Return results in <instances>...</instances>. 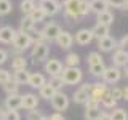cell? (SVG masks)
Listing matches in <instances>:
<instances>
[{"label": "cell", "instance_id": "9c48e42d", "mask_svg": "<svg viewBox=\"0 0 128 120\" xmlns=\"http://www.w3.org/2000/svg\"><path fill=\"white\" fill-rule=\"evenodd\" d=\"M91 86H93V83H88V82L82 83L78 90L74 91V94H72V101H74L75 104H85L88 101V98H90Z\"/></svg>", "mask_w": 128, "mask_h": 120}, {"label": "cell", "instance_id": "f907efd6", "mask_svg": "<svg viewBox=\"0 0 128 120\" xmlns=\"http://www.w3.org/2000/svg\"><path fill=\"white\" fill-rule=\"evenodd\" d=\"M123 8H125V10H128V0H125V6H123Z\"/></svg>", "mask_w": 128, "mask_h": 120}, {"label": "cell", "instance_id": "3957f363", "mask_svg": "<svg viewBox=\"0 0 128 120\" xmlns=\"http://www.w3.org/2000/svg\"><path fill=\"white\" fill-rule=\"evenodd\" d=\"M64 16L69 19V24H74V21L77 22V19L80 18V0H64L61 3Z\"/></svg>", "mask_w": 128, "mask_h": 120}, {"label": "cell", "instance_id": "f1b7e54d", "mask_svg": "<svg viewBox=\"0 0 128 120\" xmlns=\"http://www.w3.org/2000/svg\"><path fill=\"white\" fill-rule=\"evenodd\" d=\"M104 69H106L104 62H99V64H90V66H88V70H90V74L93 75L94 78H101V75H102Z\"/></svg>", "mask_w": 128, "mask_h": 120}, {"label": "cell", "instance_id": "b9f144b4", "mask_svg": "<svg viewBox=\"0 0 128 120\" xmlns=\"http://www.w3.org/2000/svg\"><path fill=\"white\" fill-rule=\"evenodd\" d=\"M8 80H11V72H10V70H6V69H2V67H0V85L6 83Z\"/></svg>", "mask_w": 128, "mask_h": 120}, {"label": "cell", "instance_id": "9a60e30c", "mask_svg": "<svg viewBox=\"0 0 128 120\" xmlns=\"http://www.w3.org/2000/svg\"><path fill=\"white\" fill-rule=\"evenodd\" d=\"M112 64L114 66H117V67H125L126 64H128V53H126V50H123V48H115L114 50V54H112Z\"/></svg>", "mask_w": 128, "mask_h": 120}, {"label": "cell", "instance_id": "f6af8a7d", "mask_svg": "<svg viewBox=\"0 0 128 120\" xmlns=\"http://www.w3.org/2000/svg\"><path fill=\"white\" fill-rule=\"evenodd\" d=\"M46 120H66L62 112H53L51 115H46Z\"/></svg>", "mask_w": 128, "mask_h": 120}, {"label": "cell", "instance_id": "f546056e", "mask_svg": "<svg viewBox=\"0 0 128 120\" xmlns=\"http://www.w3.org/2000/svg\"><path fill=\"white\" fill-rule=\"evenodd\" d=\"M29 16H30V19H32V21H34L35 24L43 22V21H45V18H46L45 13H43V10H42L40 6H35L34 10L30 11V14H29Z\"/></svg>", "mask_w": 128, "mask_h": 120}, {"label": "cell", "instance_id": "52a82bcc", "mask_svg": "<svg viewBox=\"0 0 128 120\" xmlns=\"http://www.w3.org/2000/svg\"><path fill=\"white\" fill-rule=\"evenodd\" d=\"M61 26H59L58 22H53V21H50V22H46L45 26H43V29L40 30L42 32V37L45 42H54V38L58 37V34L61 32Z\"/></svg>", "mask_w": 128, "mask_h": 120}, {"label": "cell", "instance_id": "4dcf8cb0", "mask_svg": "<svg viewBox=\"0 0 128 120\" xmlns=\"http://www.w3.org/2000/svg\"><path fill=\"white\" fill-rule=\"evenodd\" d=\"M80 64V56L77 53H67V56L64 58V66L67 67H77Z\"/></svg>", "mask_w": 128, "mask_h": 120}, {"label": "cell", "instance_id": "83f0119b", "mask_svg": "<svg viewBox=\"0 0 128 120\" xmlns=\"http://www.w3.org/2000/svg\"><path fill=\"white\" fill-rule=\"evenodd\" d=\"M32 29H35V22L30 19L29 14H24L22 19L19 21V30H24V32H29Z\"/></svg>", "mask_w": 128, "mask_h": 120}, {"label": "cell", "instance_id": "484cf974", "mask_svg": "<svg viewBox=\"0 0 128 120\" xmlns=\"http://www.w3.org/2000/svg\"><path fill=\"white\" fill-rule=\"evenodd\" d=\"M96 21L104 24V26H109L110 27L112 24H114V14H112L109 10H106V11H102V13L96 14Z\"/></svg>", "mask_w": 128, "mask_h": 120}, {"label": "cell", "instance_id": "8fae6325", "mask_svg": "<svg viewBox=\"0 0 128 120\" xmlns=\"http://www.w3.org/2000/svg\"><path fill=\"white\" fill-rule=\"evenodd\" d=\"M54 42L61 50H69V48H72V45H74V35L67 30H61L58 34V37L54 38Z\"/></svg>", "mask_w": 128, "mask_h": 120}, {"label": "cell", "instance_id": "603a6c76", "mask_svg": "<svg viewBox=\"0 0 128 120\" xmlns=\"http://www.w3.org/2000/svg\"><path fill=\"white\" fill-rule=\"evenodd\" d=\"M88 2H90V11L94 14L109 10V5H107L106 0H88Z\"/></svg>", "mask_w": 128, "mask_h": 120}, {"label": "cell", "instance_id": "7c38bea8", "mask_svg": "<svg viewBox=\"0 0 128 120\" xmlns=\"http://www.w3.org/2000/svg\"><path fill=\"white\" fill-rule=\"evenodd\" d=\"M93 40H94V37H93L91 29H80V30L75 32V37H74V42L77 43V45H80V46L90 45Z\"/></svg>", "mask_w": 128, "mask_h": 120}, {"label": "cell", "instance_id": "8992f818", "mask_svg": "<svg viewBox=\"0 0 128 120\" xmlns=\"http://www.w3.org/2000/svg\"><path fill=\"white\" fill-rule=\"evenodd\" d=\"M123 77V74H122V69L117 66H109V67H106L102 72V75H101V78H102V82L104 83H107V85H115V83H118L120 80H122Z\"/></svg>", "mask_w": 128, "mask_h": 120}, {"label": "cell", "instance_id": "30bf717a", "mask_svg": "<svg viewBox=\"0 0 128 120\" xmlns=\"http://www.w3.org/2000/svg\"><path fill=\"white\" fill-rule=\"evenodd\" d=\"M107 90H109L107 83H104V82H94L93 86H91V91H90V98H88V101L98 102V104H99V101H101V96L106 93Z\"/></svg>", "mask_w": 128, "mask_h": 120}, {"label": "cell", "instance_id": "f35d334b", "mask_svg": "<svg viewBox=\"0 0 128 120\" xmlns=\"http://www.w3.org/2000/svg\"><path fill=\"white\" fill-rule=\"evenodd\" d=\"M86 61H88V66H90V64H99V62H104V61H102L101 53H98V51H91V53H88Z\"/></svg>", "mask_w": 128, "mask_h": 120}, {"label": "cell", "instance_id": "60d3db41", "mask_svg": "<svg viewBox=\"0 0 128 120\" xmlns=\"http://www.w3.org/2000/svg\"><path fill=\"white\" fill-rule=\"evenodd\" d=\"M88 13H91L90 11V2L88 0H80V18L86 16Z\"/></svg>", "mask_w": 128, "mask_h": 120}, {"label": "cell", "instance_id": "4316f807", "mask_svg": "<svg viewBox=\"0 0 128 120\" xmlns=\"http://www.w3.org/2000/svg\"><path fill=\"white\" fill-rule=\"evenodd\" d=\"M27 67V59L22 54H16L11 58V69L18 70V69H26Z\"/></svg>", "mask_w": 128, "mask_h": 120}, {"label": "cell", "instance_id": "1f68e13d", "mask_svg": "<svg viewBox=\"0 0 128 120\" xmlns=\"http://www.w3.org/2000/svg\"><path fill=\"white\" fill-rule=\"evenodd\" d=\"M3 90H5V93L6 94H16V93H19V85L14 82L13 78L11 80H8L6 83H3Z\"/></svg>", "mask_w": 128, "mask_h": 120}, {"label": "cell", "instance_id": "cb8c5ba5", "mask_svg": "<svg viewBox=\"0 0 128 120\" xmlns=\"http://www.w3.org/2000/svg\"><path fill=\"white\" fill-rule=\"evenodd\" d=\"M91 32H93V37L96 40H99V38H102V37H106V35L110 34L109 26H104V24H101V22H96L93 26V29H91Z\"/></svg>", "mask_w": 128, "mask_h": 120}, {"label": "cell", "instance_id": "ac0fdd59", "mask_svg": "<svg viewBox=\"0 0 128 120\" xmlns=\"http://www.w3.org/2000/svg\"><path fill=\"white\" fill-rule=\"evenodd\" d=\"M16 29L11 26H2L0 27V43H5V45H11L14 38Z\"/></svg>", "mask_w": 128, "mask_h": 120}, {"label": "cell", "instance_id": "7bdbcfd3", "mask_svg": "<svg viewBox=\"0 0 128 120\" xmlns=\"http://www.w3.org/2000/svg\"><path fill=\"white\" fill-rule=\"evenodd\" d=\"M109 8H123L125 6V0H106Z\"/></svg>", "mask_w": 128, "mask_h": 120}, {"label": "cell", "instance_id": "836d02e7", "mask_svg": "<svg viewBox=\"0 0 128 120\" xmlns=\"http://www.w3.org/2000/svg\"><path fill=\"white\" fill-rule=\"evenodd\" d=\"M37 6L35 5V0H21L19 3V8H21L22 14H30V11Z\"/></svg>", "mask_w": 128, "mask_h": 120}, {"label": "cell", "instance_id": "7a4b0ae2", "mask_svg": "<svg viewBox=\"0 0 128 120\" xmlns=\"http://www.w3.org/2000/svg\"><path fill=\"white\" fill-rule=\"evenodd\" d=\"M59 75H61L64 85H78V83H82V78H83V72L78 66L77 67L64 66Z\"/></svg>", "mask_w": 128, "mask_h": 120}, {"label": "cell", "instance_id": "e0dca14e", "mask_svg": "<svg viewBox=\"0 0 128 120\" xmlns=\"http://www.w3.org/2000/svg\"><path fill=\"white\" fill-rule=\"evenodd\" d=\"M3 106H5L6 110H19L21 109V94H6L5 101H3Z\"/></svg>", "mask_w": 128, "mask_h": 120}, {"label": "cell", "instance_id": "277c9868", "mask_svg": "<svg viewBox=\"0 0 128 120\" xmlns=\"http://www.w3.org/2000/svg\"><path fill=\"white\" fill-rule=\"evenodd\" d=\"M32 43H34V40L30 38V35L27 34V32L24 30H16L14 34V38H13V48L14 50H18L19 53H24L26 50H29L32 46Z\"/></svg>", "mask_w": 128, "mask_h": 120}, {"label": "cell", "instance_id": "d590c367", "mask_svg": "<svg viewBox=\"0 0 128 120\" xmlns=\"http://www.w3.org/2000/svg\"><path fill=\"white\" fill-rule=\"evenodd\" d=\"M11 10H13V3L10 0H0V18L10 14Z\"/></svg>", "mask_w": 128, "mask_h": 120}, {"label": "cell", "instance_id": "8d00e7d4", "mask_svg": "<svg viewBox=\"0 0 128 120\" xmlns=\"http://www.w3.org/2000/svg\"><path fill=\"white\" fill-rule=\"evenodd\" d=\"M48 83H50V85H53V88H54L56 91L62 90V86H64V82H62L61 75H53V77H50Z\"/></svg>", "mask_w": 128, "mask_h": 120}, {"label": "cell", "instance_id": "7dc6e473", "mask_svg": "<svg viewBox=\"0 0 128 120\" xmlns=\"http://www.w3.org/2000/svg\"><path fill=\"white\" fill-rule=\"evenodd\" d=\"M123 99H125V101H128V86L123 88Z\"/></svg>", "mask_w": 128, "mask_h": 120}, {"label": "cell", "instance_id": "4fadbf2b", "mask_svg": "<svg viewBox=\"0 0 128 120\" xmlns=\"http://www.w3.org/2000/svg\"><path fill=\"white\" fill-rule=\"evenodd\" d=\"M115 48H117V38H114L112 35H106L98 40V50L101 53H110Z\"/></svg>", "mask_w": 128, "mask_h": 120}, {"label": "cell", "instance_id": "ffe728a7", "mask_svg": "<svg viewBox=\"0 0 128 120\" xmlns=\"http://www.w3.org/2000/svg\"><path fill=\"white\" fill-rule=\"evenodd\" d=\"M46 83V77L42 74V72H30L29 75V80H27V85L30 88H35V90H38L42 85H45Z\"/></svg>", "mask_w": 128, "mask_h": 120}, {"label": "cell", "instance_id": "d6a6232c", "mask_svg": "<svg viewBox=\"0 0 128 120\" xmlns=\"http://www.w3.org/2000/svg\"><path fill=\"white\" fill-rule=\"evenodd\" d=\"M112 120H128V112L122 107H114V110L110 112Z\"/></svg>", "mask_w": 128, "mask_h": 120}, {"label": "cell", "instance_id": "681fc988", "mask_svg": "<svg viewBox=\"0 0 128 120\" xmlns=\"http://www.w3.org/2000/svg\"><path fill=\"white\" fill-rule=\"evenodd\" d=\"M2 114H3V107L0 106V120H2Z\"/></svg>", "mask_w": 128, "mask_h": 120}, {"label": "cell", "instance_id": "2e32d148", "mask_svg": "<svg viewBox=\"0 0 128 120\" xmlns=\"http://www.w3.org/2000/svg\"><path fill=\"white\" fill-rule=\"evenodd\" d=\"M35 107H38L37 94H34V93H24V94H21V109L30 110V109H35Z\"/></svg>", "mask_w": 128, "mask_h": 120}, {"label": "cell", "instance_id": "ee69618b", "mask_svg": "<svg viewBox=\"0 0 128 120\" xmlns=\"http://www.w3.org/2000/svg\"><path fill=\"white\" fill-rule=\"evenodd\" d=\"M8 56H10V53L6 50H3V48H0V66H3L8 61Z\"/></svg>", "mask_w": 128, "mask_h": 120}, {"label": "cell", "instance_id": "ba28073f", "mask_svg": "<svg viewBox=\"0 0 128 120\" xmlns=\"http://www.w3.org/2000/svg\"><path fill=\"white\" fill-rule=\"evenodd\" d=\"M38 6L43 10L45 16H56L59 11L62 10L61 2H59V0H40Z\"/></svg>", "mask_w": 128, "mask_h": 120}, {"label": "cell", "instance_id": "5b68a950", "mask_svg": "<svg viewBox=\"0 0 128 120\" xmlns=\"http://www.w3.org/2000/svg\"><path fill=\"white\" fill-rule=\"evenodd\" d=\"M50 102H51V107H53L56 112H64V110L69 109V106H70V98L64 93L62 90H59L53 94V98L50 99Z\"/></svg>", "mask_w": 128, "mask_h": 120}, {"label": "cell", "instance_id": "ab89813d", "mask_svg": "<svg viewBox=\"0 0 128 120\" xmlns=\"http://www.w3.org/2000/svg\"><path fill=\"white\" fill-rule=\"evenodd\" d=\"M109 91H110V94L114 96V99H117V101L123 99V88H120V86H112V88H109Z\"/></svg>", "mask_w": 128, "mask_h": 120}, {"label": "cell", "instance_id": "e575fe53", "mask_svg": "<svg viewBox=\"0 0 128 120\" xmlns=\"http://www.w3.org/2000/svg\"><path fill=\"white\" fill-rule=\"evenodd\" d=\"M26 118H27V120H46V115L43 114L42 110H37V107H35V109L27 110Z\"/></svg>", "mask_w": 128, "mask_h": 120}, {"label": "cell", "instance_id": "d4e9b609", "mask_svg": "<svg viewBox=\"0 0 128 120\" xmlns=\"http://www.w3.org/2000/svg\"><path fill=\"white\" fill-rule=\"evenodd\" d=\"M56 93V90L53 88V85H50V83H45V85H42L38 88V98L42 99H46V101H50L51 98H53V94Z\"/></svg>", "mask_w": 128, "mask_h": 120}, {"label": "cell", "instance_id": "c3c4849f", "mask_svg": "<svg viewBox=\"0 0 128 120\" xmlns=\"http://www.w3.org/2000/svg\"><path fill=\"white\" fill-rule=\"evenodd\" d=\"M122 69H123V70H122V74H123V75H125V77L128 78V64H126L125 67H122Z\"/></svg>", "mask_w": 128, "mask_h": 120}, {"label": "cell", "instance_id": "7402d4cb", "mask_svg": "<svg viewBox=\"0 0 128 120\" xmlns=\"http://www.w3.org/2000/svg\"><path fill=\"white\" fill-rule=\"evenodd\" d=\"M117 99H114V96L110 94V91L107 90L106 93L101 96V101H99V106H102L104 109H114V107H117Z\"/></svg>", "mask_w": 128, "mask_h": 120}, {"label": "cell", "instance_id": "d6986e66", "mask_svg": "<svg viewBox=\"0 0 128 120\" xmlns=\"http://www.w3.org/2000/svg\"><path fill=\"white\" fill-rule=\"evenodd\" d=\"M99 112H101V109H99L98 102H91V101L85 102V120H98Z\"/></svg>", "mask_w": 128, "mask_h": 120}, {"label": "cell", "instance_id": "74e56055", "mask_svg": "<svg viewBox=\"0 0 128 120\" xmlns=\"http://www.w3.org/2000/svg\"><path fill=\"white\" fill-rule=\"evenodd\" d=\"M2 120H21V114L18 110H3Z\"/></svg>", "mask_w": 128, "mask_h": 120}, {"label": "cell", "instance_id": "6da1fadb", "mask_svg": "<svg viewBox=\"0 0 128 120\" xmlns=\"http://www.w3.org/2000/svg\"><path fill=\"white\" fill-rule=\"evenodd\" d=\"M48 54H50V46H48V42L45 40H37V42L32 43V50H30V59L34 64H40L45 62L48 59Z\"/></svg>", "mask_w": 128, "mask_h": 120}, {"label": "cell", "instance_id": "bcb514c9", "mask_svg": "<svg viewBox=\"0 0 128 120\" xmlns=\"http://www.w3.org/2000/svg\"><path fill=\"white\" fill-rule=\"evenodd\" d=\"M98 120H112L110 118V114L109 112H99V115H98Z\"/></svg>", "mask_w": 128, "mask_h": 120}, {"label": "cell", "instance_id": "44dd1931", "mask_svg": "<svg viewBox=\"0 0 128 120\" xmlns=\"http://www.w3.org/2000/svg\"><path fill=\"white\" fill-rule=\"evenodd\" d=\"M29 75H30V72L27 70V67H26V69H18V70H14L13 75H11V78H13L14 82L18 83V85H27Z\"/></svg>", "mask_w": 128, "mask_h": 120}, {"label": "cell", "instance_id": "816d5d0a", "mask_svg": "<svg viewBox=\"0 0 128 120\" xmlns=\"http://www.w3.org/2000/svg\"><path fill=\"white\" fill-rule=\"evenodd\" d=\"M126 53H128V48H126Z\"/></svg>", "mask_w": 128, "mask_h": 120}, {"label": "cell", "instance_id": "5bb4252c", "mask_svg": "<svg viewBox=\"0 0 128 120\" xmlns=\"http://www.w3.org/2000/svg\"><path fill=\"white\" fill-rule=\"evenodd\" d=\"M62 62L59 61V59H46L45 62H43V70L46 72L50 77H53V75H59L62 70Z\"/></svg>", "mask_w": 128, "mask_h": 120}, {"label": "cell", "instance_id": "f5cc1de1", "mask_svg": "<svg viewBox=\"0 0 128 120\" xmlns=\"http://www.w3.org/2000/svg\"><path fill=\"white\" fill-rule=\"evenodd\" d=\"M37 2H40V0H37Z\"/></svg>", "mask_w": 128, "mask_h": 120}]
</instances>
